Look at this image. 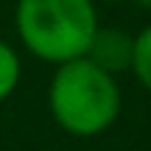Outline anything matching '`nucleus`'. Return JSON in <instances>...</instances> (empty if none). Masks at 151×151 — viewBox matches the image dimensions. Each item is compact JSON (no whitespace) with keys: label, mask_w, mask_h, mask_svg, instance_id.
<instances>
[{"label":"nucleus","mask_w":151,"mask_h":151,"mask_svg":"<svg viewBox=\"0 0 151 151\" xmlns=\"http://www.w3.org/2000/svg\"><path fill=\"white\" fill-rule=\"evenodd\" d=\"M47 110L53 124L77 139H92L110 130L122 113V89L116 74L77 56L53 65L47 83Z\"/></svg>","instance_id":"obj_1"},{"label":"nucleus","mask_w":151,"mask_h":151,"mask_svg":"<svg viewBox=\"0 0 151 151\" xmlns=\"http://www.w3.org/2000/svg\"><path fill=\"white\" fill-rule=\"evenodd\" d=\"M98 27L95 0H15V36L47 65L86 56Z\"/></svg>","instance_id":"obj_2"},{"label":"nucleus","mask_w":151,"mask_h":151,"mask_svg":"<svg viewBox=\"0 0 151 151\" xmlns=\"http://www.w3.org/2000/svg\"><path fill=\"white\" fill-rule=\"evenodd\" d=\"M130 53H133V36L124 33L122 27H98L86 50V56L95 65H101L116 77L122 71H130Z\"/></svg>","instance_id":"obj_3"},{"label":"nucleus","mask_w":151,"mask_h":151,"mask_svg":"<svg viewBox=\"0 0 151 151\" xmlns=\"http://www.w3.org/2000/svg\"><path fill=\"white\" fill-rule=\"evenodd\" d=\"M21 74H24V65H21L18 47L0 39V104L15 95V89L21 86Z\"/></svg>","instance_id":"obj_4"},{"label":"nucleus","mask_w":151,"mask_h":151,"mask_svg":"<svg viewBox=\"0 0 151 151\" xmlns=\"http://www.w3.org/2000/svg\"><path fill=\"white\" fill-rule=\"evenodd\" d=\"M130 74L142 89L151 92V24L133 33V53H130Z\"/></svg>","instance_id":"obj_5"},{"label":"nucleus","mask_w":151,"mask_h":151,"mask_svg":"<svg viewBox=\"0 0 151 151\" xmlns=\"http://www.w3.org/2000/svg\"><path fill=\"white\" fill-rule=\"evenodd\" d=\"M136 6H142V9H151V0H133Z\"/></svg>","instance_id":"obj_6"},{"label":"nucleus","mask_w":151,"mask_h":151,"mask_svg":"<svg viewBox=\"0 0 151 151\" xmlns=\"http://www.w3.org/2000/svg\"><path fill=\"white\" fill-rule=\"evenodd\" d=\"M95 3H116V0H95Z\"/></svg>","instance_id":"obj_7"}]
</instances>
